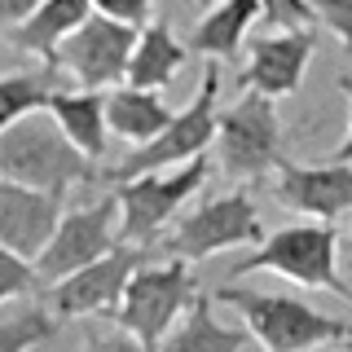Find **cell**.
<instances>
[{"label":"cell","mask_w":352,"mask_h":352,"mask_svg":"<svg viewBox=\"0 0 352 352\" xmlns=\"http://www.w3.org/2000/svg\"><path fill=\"white\" fill-rule=\"evenodd\" d=\"M36 286H40L36 264L14 256L9 247H0V304H9V300H18V295L36 291Z\"/></svg>","instance_id":"603a6c76"},{"label":"cell","mask_w":352,"mask_h":352,"mask_svg":"<svg viewBox=\"0 0 352 352\" xmlns=\"http://www.w3.org/2000/svg\"><path fill=\"white\" fill-rule=\"evenodd\" d=\"M172 115L176 110L163 102L159 93H150V88H132V84L106 88V128L124 141L146 146V141H154L172 124Z\"/></svg>","instance_id":"ac0fdd59"},{"label":"cell","mask_w":352,"mask_h":352,"mask_svg":"<svg viewBox=\"0 0 352 352\" xmlns=\"http://www.w3.org/2000/svg\"><path fill=\"white\" fill-rule=\"evenodd\" d=\"M194 291H198V282L190 273V260H176V256H168L163 264L146 260L128 278V291L115 308V322H119V330H128L132 339H141L154 352L163 344V335L181 322Z\"/></svg>","instance_id":"8992f818"},{"label":"cell","mask_w":352,"mask_h":352,"mask_svg":"<svg viewBox=\"0 0 352 352\" xmlns=\"http://www.w3.org/2000/svg\"><path fill=\"white\" fill-rule=\"evenodd\" d=\"M53 326H58V317L49 313V308H14V313L0 317V352H31L36 344L44 339H53Z\"/></svg>","instance_id":"7402d4cb"},{"label":"cell","mask_w":352,"mask_h":352,"mask_svg":"<svg viewBox=\"0 0 352 352\" xmlns=\"http://www.w3.org/2000/svg\"><path fill=\"white\" fill-rule=\"evenodd\" d=\"M132 44H137V27L115 22L106 14H88L80 27L58 44V53L49 58L44 71H53L58 80H66L71 88L106 93V88L124 84Z\"/></svg>","instance_id":"ba28073f"},{"label":"cell","mask_w":352,"mask_h":352,"mask_svg":"<svg viewBox=\"0 0 352 352\" xmlns=\"http://www.w3.org/2000/svg\"><path fill=\"white\" fill-rule=\"evenodd\" d=\"M282 119L273 97L242 93L229 110L216 115V141H212V168L225 181H264L286 163L282 154Z\"/></svg>","instance_id":"277c9868"},{"label":"cell","mask_w":352,"mask_h":352,"mask_svg":"<svg viewBox=\"0 0 352 352\" xmlns=\"http://www.w3.org/2000/svg\"><path fill=\"white\" fill-rule=\"evenodd\" d=\"M181 66H185V44L172 36V27L168 22H146V27L137 31V44H132L124 84L159 93L163 84H172L176 75H181Z\"/></svg>","instance_id":"d6986e66"},{"label":"cell","mask_w":352,"mask_h":352,"mask_svg":"<svg viewBox=\"0 0 352 352\" xmlns=\"http://www.w3.org/2000/svg\"><path fill=\"white\" fill-rule=\"evenodd\" d=\"M62 220V194H44L18 181H0V247L31 260L44 251Z\"/></svg>","instance_id":"5bb4252c"},{"label":"cell","mask_w":352,"mask_h":352,"mask_svg":"<svg viewBox=\"0 0 352 352\" xmlns=\"http://www.w3.org/2000/svg\"><path fill=\"white\" fill-rule=\"evenodd\" d=\"M313 14L339 40V49L352 53V0H313Z\"/></svg>","instance_id":"d4e9b609"},{"label":"cell","mask_w":352,"mask_h":352,"mask_svg":"<svg viewBox=\"0 0 352 352\" xmlns=\"http://www.w3.org/2000/svg\"><path fill=\"white\" fill-rule=\"evenodd\" d=\"M154 247H137V242H115L102 260L75 269L71 278L49 286V313L53 317H102L115 313L128 291V278L150 260Z\"/></svg>","instance_id":"30bf717a"},{"label":"cell","mask_w":352,"mask_h":352,"mask_svg":"<svg viewBox=\"0 0 352 352\" xmlns=\"http://www.w3.org/2000/svg\"><path fill=\"white\" fill-rule=\"evenodd\" d=\"M344 352H352V335H348V339H344Z\"/></svg>","instance_id":"4dcf8cb0"},{"label":"cell","mask_w":352,"mask_h":352,"mask_svg":"<svg viewBox=\"0 0 352 352\" xmlns=\"http://www.w3.org/2000/svg\"><path fill=\"white\" fill-rule=\"evenodd\" d=\"M282 181L273 185V198L295 216L330 220L335 225L344 212H352V163H322V168H300L282 163Z\"/></svg>","instance_id":"4fadbf2b"},{"label":"cell","mask_w":352,"mask_h":352,"mask_svg":"<svg viewBox=\"0 0 352 352\" xmlns=\"http://www.w3.org/2000/svg\"><path fill=\"white\" fill-rule=\"evenodd\" d=\"M44 110L58 119L66 141H71L84 159H93V163L102 159L106 132H110L106 128V93H93V88H53Z\"/></svg>","instance_id":"9a60e30c"},{"label":"cell","mask_w":352,"mask_h":352,"mask_svg":"<svg viewBox=\"0 0 352 352\" xmlns=\"http://www.w3.org/2000/svg\"><path fill=\"white\" fill-rule=\"evenodd\" d=\"M93 172L97 163L84 159L66 141V132L58 128V119L49 110H31L0 132V181H18L31 185V190L66 198L71 185L93 181Z\"/></svg>","instance_id":"6da1fadb"},{"label":"cell","mask_w":352,"mask_h":352,"mask_svg":"<svg viewBox=\"0 0 352 352\" xmlns=\"http://www.w3.org/2000/svg\"><path fill=\"white\" fill-rule=\"evenodd\" d=\"M53 80H58L53 71L0 75V132L9 124H18L22 115H31V110H44V102H49V93H53Z\"/></svg>","instance_id":"44dd1931"},{"label":"cell","mask_w":352,"mask_h":352,"mask_svg":"<svg viewBox=\"0 0 352 352\" xmlns=\"http://www.w3.org/2000/svg\"><path fill=\"white\" fill-rule=\"evenodd\" d=\"M247 273H278L291 278L295 286L308 291H330L352 304V286L339 273V229L330 220H308V225H286L278 234H264V242L247 260L229 269V282L247 278Z\"/></svg>","instance_id":"7a4b0ae2"},{"label":"cell","mask_w":352,"mask_h":352,"mask_svg":"<svg viewBox=\"0 0 352 352\" xmlns=\"http://www.w3.org/2000/svg\"><path fill=\"white\" fill-rule=\"evenodd\" d=\"M84 352H150L141 339H132L128 330H110V335H93L84 344Z\"/></svg>","instance_id":"4316f807"},{"label":"cell","mask_w":352,"mask_h":352,"mask_svg":"<svg viewBox=\"0 0 352 352\" xmlns=\"http://www.w3.org/2000/svg\"><path fill=\"white\" fill-rule=\"evenodd\" d=\"M260 18V0H216L203 18L194 22L190 49L212 62H238L242 44H247L251 22Z\"/></svg>","instance_id":"e0dca14e"},{"label":"cell","mask_w":352,"mask_h":352,"mask_svg":"<svg viewBox=\"0 0 352 352\" xmlns=\"http://www.w3.org/2000/svg\"><path fill=\"white\" fill-rule=\"evenodd\" d=\"M313 53H317V31L313 27L247 40V71L238 75V88L242 93H264V97H273V102L300 93Z\"/></svg>","instance_id":"7c38bea8"},{"label":"cell","mask_w":352,"mask_h":352,"mask_svg":"<svg viewBox=\"0 0 352 352\" xmlns=\"http://www.w3.org/2000/svg\"><path fill=\"white\" fill-rule=\"evenodd\" d=\"M88 5H93V14L128 22V27H137V31L150 22V0H88Z\"/></svg>","instance_id":"484cf974"},{"label":"cell","mask_w":352,"mask_h":352,"mask_svg":"<svg viewBox=\"0 0 352 352\" xmlns=\"http://www.w3.org/2000/svg\"><path fill=\"white\" fill-rule=\"evenodd\" d=\"M260 18L269 31H300L317 22L313 0H260Z\"/></svg>","instance_id":"cb8c5ba5"},{"label":"cell","mask_w":352,"mask_h":352,"mask_svg":"<svg viewBox=\"0 0 352 352\" xmlns=\"http://www.w3.org/2000/svg\"><path fill=\"white\" fill-rule=\"evenodd\" d=\"M212 304L238 308L242 326L251 330V339H256L264 352H313V348H326V344H344L352 335V322L317 313V308H308L304 300H291V295L216 286Z\"/></svg>","instance_id":"3957f363"},{"label":"cell","mask_w":352,"mask_h":352,"mask_svg":"<svg viewBox=\"0 0 352 352\" xmlns=\"http://www.w3.org/2000/svg\"><path fill=\"white\" fill-rule=\"evenodd\" d=\"M216 97H220V71H216V66H207L198 93L190 97V106L176 110L172 124L163 128L154 141L137 146L115 172H106L110 185H115V181H132V176H146V172L181 168V163L207 154V150H212V141H216V115H220V110H216Z\"/></svg>","instance_id":"52a82bcc"},{"label":"cell","mask_w":352,"mask_h":352,"mask_svg":"<svg viewBox=\"0 0 352 352\" xmlns=\"http://www.w3.org/2000/svg\"><path fill=\"white\" fill-rule=\"evenodd\" d=\"M115 220H119V207H115V194L110 198H97L88 207H75V212H62L53 238L44 242V251L36 256V278L40 286H53L62 278H71L75 269L102 260L110 247H115Z\"/></svg>","instance_id":"8fae6325"},{"label":"cell","mask_w":352,"mask_h":352,"mask_svg":"<svg viewBox=\"0 0 352 352\" xmlns=\"http://www.w3.org/2000/svg\"><path fill=\"white\" fill-rule=\"evenodd\" d=\"M339 264H344V273L352 278V234L344 238V247H339Z\"/></svg>","instance_id":"f546056e"},{"label":"cell","mask_w":352,"mask_h":352,"mask_svg":"<svg viewBox=\"0 0 352 352\" xmlns=\"http://www.w3.org/2000/svg\"><path fill=\"white\" fill-rule=\"evenodd\" d=\"M339 93L348 97V132L335 146V154H330V163H352V75H339Z\"/></svg>","instance_id":"f1b7e54d"},{"label":"cell","mask_w":352,"mask_h":352,"mask_svg":"<svg viewBox=\"0 0 352 352\" xmlns=\"http://www.w3.org/2000/svg\"><path fill=\"white\" fill-rule=\"evenodd\" d=\"M88 14H93L88 0H40L36 14L9 31V40H14L22 53H31V58H40L44 66H49V58L58 53V44L71 36Z\"/></svg>","instance_id":"ffe728a7"},{"label":"cell","mask_w":352,"mask_h":352,"mask_svg":"<svg viewBox=\"0 0 352 352\" xmlns=\"http://www.w3.org/2000/svg\"><path fill=\"white\" fill-rule=\"evenodd\" d=\"M247 339H251L247 326H220L212 317V291H194L181 322L163 335V344L154 352H242Z\"/></svg>","instance_id":"2e32d148"},{"label":"cell","mask_w":352,"mask_h":352,"mask_svg":"<svg viewBox=\"0 0 352 352\" xmlns=\"http://www.w3.org/2000/svg\"><path fill=\"white\" fill-rule=\"evenodd\" d=\"M264 242V225L256 216L247 194H225V198H212L203 203L198 212L181 216L176 229L163 238V251L176 260H207L216 251H229V247H260Z\"/></svg>","instance_id":"9c48e42d"},{"label":"cell","mask_w":352,"mask_h":352,"mask_svg":"<svg viewBox=\"0 0 352 352\" xmlns=\"http://www.w3.org/2000/svg\"><path fill=\"white\" fill-rule=\"evenodd\" d=\"M40 0H0V31H14L18 22H27L36 14Z\"/></svg>","instance_id":"83f0119b"},{"label":"cell","mask_w":352,"mask_h":352,"mask_svg":"<svg viewBox=\"0 0 352 352\" xmlns=\"http://www.w3.org/2000/svg\"><path fill=\"white\" fill-rule=\"evenodd\" d=\"M203 5H212V0H203Z\"/></svg>","instance_id":"1f68e13d"},{"label":"cell","mask_w":352,"mask_h":352,"mask_svg":"<svg viewBox=\"0 0 352 352\" xmlns=\"http://www.w3.org/2000/svg\"><path fill=\"white\" fill-rule=\"evenodd\" d=\"M207 172H212V159H207V154H198V159L181 163V168L146 172V176H132V181H115L119 238L150 247V242L176 220V212L185 207V198L203 190Z\"/></svg>","instance_id":"5b68a950"}]
</instances>
